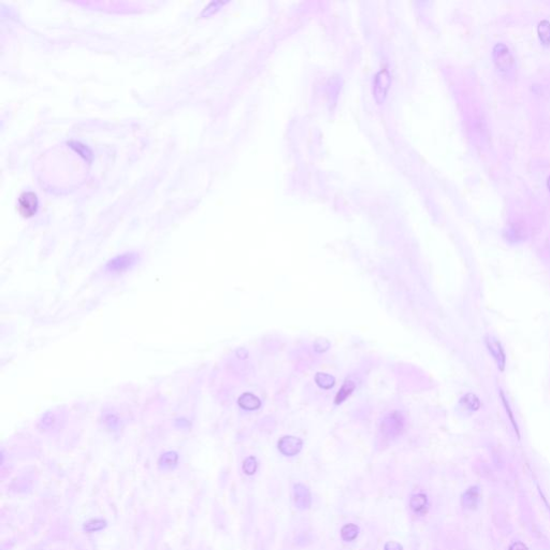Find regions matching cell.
<instances>
[{
  "mask_svg": "<svg viewBox=\"0 0 550 550\" xmlns=\"http://www.w3.org/2000/svg\"><path fill=\"white\" fill-rule=\"evenodd\" d=\"M293 498H295V504L299 509H308L312 504L311 491L306 486L302 484H297L293 487Z\"/></svg>",
  "mask_w": 550,
  "mask_h": 550,
  "instance_id": "7",
  "label": "cell"
},
{
  "mask_svg": "<svg viewBox=\"0 0 550 550\" xmlns=\"http://www.w3.org/2000/svg\"><path fill=\"white\" fill-rule=\"evenodd\" d=\"M257 460L254 457H248L243 463V471L246 475H253L257 471Z\"/></svg>",
  "mask_w": 550,
  "mask_h": 550,
  "instance_id": "18",
  "label": "cell"
},
{
  "mask_svg": "<svg viewBox=\"0 0 550 550\" xmlns=\"http://www.w3.org/2000/svg\"><path fill=\"white\" fill-rule=\"evenodd\" d=\"M427 504H428L427 496L425 494H421V493L413 495L411 501H410L411 508L414 511H415L416 514L425 513L426 509H427Z\"/></svg>",
  "mask_w": 550,
  "mask_h": 550,
  "instance_id": "11",
  "label": "cell"
},
{
  "mask_svg": "<svg viewBox=\"0 0 550 550\" xmlns=\"http://www.w3.org/2000/svg\"><path fill=\"white\" fill-rule=\"evenodd\" d=\"M239 405L244 410L254 411V410H258L260 408L261 401L259 400L257 397L254 396L253 394L247 393V394H244V395H242L240 397Z\"/></svg>",
  "mask_w": 550,
  "mask_h": 550,
  "instance_id": "9",
  "label": "cell"
},
{
  "mask_svg": "<svg viewBox=\"0 0 550 550\" xmlns=\"http://www.w3.org/2000/svg\"><path fill=\"white\" fill-rule=\"evenodd\" d=\"M315 382L322 389H330L335 385V379L326 373H317L315 376Z\"/></svg>",
  "mask_w": 550,
  "mask_h": 550,
  "instance_id": "13",
  "label": "cell"
},
{
  "mask_svg": "<svg viewBox=\"0 0 550 550\" xmlns=\"http://www.w3.org/2000/svg\"><path fill=\"white\" fill-rule=\"evenodd\" d=\"M537 33L540 41L544 44H550V22L543 20L537 26Z\"/></svg>",
  "mask_w": 550,
  "mask_h": 550,
  "instance_id": "14",
  "label": "cell"
},
{
  "mask_svg": "<svg viewBox=\"0 0 550 550\" xmlns=\"http://www.w3.org/2000/svg\"><path fill=\"white\" fill-rule=\"evenodd\" d=\"M222 6H224V3H222V2L211 3V4L206 8L205 11L202 12V17H206V15H207V17H210V15L214 14L218 9H220V8H221Z\"/></svg>",
  "mask_w": 550,
  "mask_h": 550,
  "instance_id": "20",
  "label": "cell"
},
{
  "mask_svg": "<svg viewBox=\"0 0 550 550\" xmlns=\"http://www.w3.org/2000/svg\"><path fill=\"white\" fill-rule=\"evenodd\" d=\"M403 418L400 414L394 413L390 414L384 419L382 424V433L387 439H394L402 432L403 429Z\"/></svg>",
  "mask_w": 550,
  "mask_h": 550,
  "instance_id": "4",
  "label": "cell"
},
{
  "mask_svg": "<svg viewBox=\"0 0 550 550\" xmlns=\"http://www.w3.org/2000/svg\"><path fill=\"white\" fill-rule=\"evenodd\" d=\"M479 502V490L477 487H472L462 495V505L465 508H475Z\"/></svg>",
  "mask_w": 550,
  "mask_h": 550,
  "instance_id": "10",
  "label": "cell"
},
{
  "mask_svg": "<svg viewBox=\"0 0 550 550\" xmlns=\"http://www.w3.org/2000/svg\"><path fill=\"white\" fill-rule=\"evenodd\" d=\"M384 550H403V547L397 541H388Z\"/></svg>",
  "mask_w": 550,
  "mask_h": 550,
  "instance_id": "21",
  "label": "cell"
},
{
  "mask_svg": "<svg viewBox=\"0 0 550 550\" xmlns=\"http://www.w3.org/2000/svg\"><path fill=\"white\" fill-rule=\"evenodd\" d=\"M494 63L501 72L507 73L514 66V58L505 44L498 43L493 48Z\"/></svg>",
  "mask_w": 550,
  "mask_h": 550,
  "instance_id": "3",
  "label": "cell"
},
{
  "mask_svg": "<svg viewBox=\"0 0 550 550\" xmlns=\"http://www.w3.org/2000/svg\"><path fill=\"white\" fill-rule=\"evenodd\" d=\"M487 345H488L489 351L491 352V355L495 359L496 363H498V366H500L501 370H503L504 365H505V353H504V350L502 348L500 342L496 341L492 336H489L487 338Z\"/></svg>",
  "mask_w": 550,
  "mask_h": 550,
  "instance_id": "8",
  "label": "cell"
},
{
  "mask_svg": "<svg viewBox=\"0 0 550 550\" xmlns=\"http://www.w3.org/2000/svg\"><path fill=\"white\" fill-rule=\"evenodd\" d=\"M547 186H548V190L550 192V176L548 177V180H547Z\"/></svg>",
  "mask_w": 550,
  "mask_h": 550,
  "instance_id": "23",
  "label": "cell"
},
{
  "mask_svg": "<svg viewBox=\"0 0 550 550\" xmlns=\"http://www.w3.org/2000/svg\"><path fill=\"white\" fill-rule=\"evenodd\" d=\"M177 462V456L174 453H168L161 457L160 459V466L163 469H171L174 466Z\"/></svg>",
  "mask_w": 550,
  "mask_h": 550,
  "instance_id": "17",
  "label": "cell"
},
{
  "mask_svg": "<svg viewBox=\"0 0 550 550\" xmlns=\"http://www.w3.org/2000/svg\"><path fill=\"white\" fill-rule=\"evenodd\" d=\"M391 83V77L387 68H382V69L375 74L374 82H373V94L376 101L379 103H382L385 100L387 92L389 89Z\"/></svg>",
  "mask_w": 550,
  "mask_h": 550,
  "instance_id": "2",
  "label": "cell"
},
{
  "mask_svg": "<svg viewBox=\"0 0 550 550\" xmlns=\"http://www.w3.org/2000/svg\"><path fill=\"white\" fill-rule=\"evenodd\" d=\"M509 550H528V547L521 543V541H516V543L509 547Z\"/></svg>",
  "mask_w": 550,
  "mask_h": 550,
  "instance_id": "22",
  "label": "cell"
},
{
  "mask_svg": "<svg viewBox=\"0 0 550 550\" xmlns=\"http://www.w3.org/2000/svg\"><path fill=\"white\" fill-rule=\"evenodd\" d=\"M38 208H39V200L35 193L24 192L20 195L18 199V209L23 217L30 218L35 216L38 212Z\"/></svg>",
  "mask_w": 550,
  "mask_h": 550,
  "instance_id": "1",
  "label": "cell"
},
{
  "mask_svg": "<svg viewBox=\"0 0 550 550\" xmlns=\"http://www.w3.org/2000/svg\"><path fill=\"white\" fill-rule=\"evenodd\" d=\"M353 389H355V384H353V383L350 382V381L345 382V384L342 386L341 390L338 391V394L336 395L335 403L338 404V403L343 402L344 400H346V398L350 396V394L352 393V390H353Z\"/></svg>",
  "mask_w": 550,
  "mask_h": 550,
  "instance_id": "15",
  "label": "cell"
},
{
  "mask_svg": "<svg viewBox=\"0 0 550 550\" xmlns=\"http://www.w3.org/2000/svg\"><path fill=\"white\" fill-rule=\"evenodd\" d=\"M104 526H105V521L101 520V519H94V520H90L87 523H85L84 530L87 532H95V531H99L103 529Z\"/></svg>",
  "mask_w": 550,
  "mask_h": 550,
  "instance_id": "19",
  "label": "cell"
},
{
  "mask_svg": "<svg viewBox=\"0 0 550 550\" xmlns=\"http://www.w3.org/2000/svg\"><path fill=\"white\" fill-rule=\"evenodd\" d=\"M302 446H303V442L299 438H296V436H291V435L283 436V438L278 441V444H277L278 450H280L284 456H287V457H293L298 455L301 451V449H302Z\"/></svg>",
  "mask_w": 550,
  "mask_h": 550,
  "instance_id": "6",
  "label": "cell"
},
{
  "mask_svg": "<svg viewBox=\"0 0 550 550\" xmlns=\"http://www.w3.org/2000/svg\"><path fill=\"white\" fill-rule=\"evenodd\" d=\"M138 259L139 256L135 253H126L112 259L107 265V269L112 273L124 272V271L130 269L133 265H135Z\"/></svg>",
  "mask_w": 550,
  "mask_h": 550,
  "instance_id": "5",
  "label": "cell"
},
{
  "mask_svg": "<svg viewBox=\"0 0 550 550\" xmlns=\"http://www.w3.org/2000/svg\"><path fill=\"white\" fill-rule=\"evenodd\" d=\"M461 403L470 411H476L480 408V402L478 400V398L475 395H472V394H468L466 396H464L462 398Z\"/></svg>",
  "mask_w": 550,
  "mask_h": 550,
  "instance_id": "16",
  "label": "cell"
},
{
  "mask_svg": "<svg viewBox=\"0 0 550 550\" xmlns=\"http://www.w3.org/2000/svg\"><path fill=\"white\" fill-rule=\"evenodd\" d=\"M359 534V528L353 523L345 524L341 530V537L345 541H352L356 539Z\"/></svg>",
  "mask_w": 550,
  "mask_h": 550,
  "instance_id": "12",
  "label": "cell"
}]
</instances>
